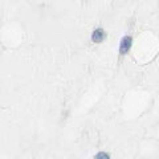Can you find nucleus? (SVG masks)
Listing matches in <instances>:
<instances>
[{"label":"nucleus","mask_w":159,"mask_h":159,"mask_svg":"<svg viewBox=\"0 0 159 159\" xmlns=\"http://www.w3.org/2000/svg\"><path fill=\"white\" fill-rule=\"evenodd\" d=\"M131 44H133V37H130V36L122 37L121 44H119V53H121V54H126L129 52V49L131 48Z\"/></svg>","instance_id":"f257e3e1"},{"label":"nucleus","mask_w":159,"mask_h":159,"mask_svg":"<svg viewBox=\"0 0 159 159\" xmlns=\"http://www.w3.org/2000/svg\"><path fill=\"white\" fill-rule=\"evenodd\" d=\"M94 159H110V157H109V154H107V152L101 151V152H98L97 155L94 157Z\"/></svg>","instance_id":"7ed1b4c3"},{"label":"nucleus","mask_w":159,"mask_h":159,"mask_svg":"<svg viewBox=\"0 0 159 159\" xmlns=\"http://www.w3.org/2000/svg\"><path fill=\"white\" fill-rule=\"evenodd\" d=\"M105 37H106V33L102 28H97L92 34V40L94 43H102L105 40Z\"/></svg>","instance_id":"f03ea898"}]
</instances>
